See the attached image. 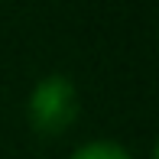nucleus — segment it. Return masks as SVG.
I'll use <instances>...</instances> for the list:
<instances>
[{
    "label": "nucleus",
    "mask_w": 159,
    "mask_h": 159,
    "mask_svg": "<svg viewBox=\"0 0 159 159\" xmlns=\"http://www.w3.org/2000/svg\"><path fill=\"white\" fill-rule=\"evenodd\" d=\"M78 117V88L68 75H46L30 94V120L42 133H62Z\"/></svg>",
    "instance_id": "nucleus-1"
},
{
    "label": "nucleus",
    "mask_w": 159,
    "mask_h": 159,
    "mask_svg": "<svg viewBox=\"0 0 159 159\" xmlns=\"http://www.w3.org/2000/svg\"><path fill=\"white\" fill-rule=\"evenodd\" d=\"M71 159H133V156L114 140H94V143L78 146L75 153H71Z\"/></svg>",
    "instance_id": "nucleus-2"
}]
</instances>
